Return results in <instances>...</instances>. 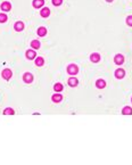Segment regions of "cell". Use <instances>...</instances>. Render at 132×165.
Wrapping results in <instances>:
<instances>
[{
    "label": "cell",
    "mask_w": 132,
    "mask_h": 165,
    "mask_svg": "<svg viewBox=\"0 0 132 165\" xmlns=\"http://www.w3.org/2000/svg\"><path fill=\"white\" fill-rule=\"evenodd\" d=\"M67 73H68V74H71V75L78 74V73H79V67L76 66L75 64L68 65V67H67Z\"/></svg>",
    "instance_id": "obj_1"
},
{
    "label": "cell",
    "mask_w": 132,
    "mask_h": 165,
    "mask_svg": "<svg viewBox=\"0 0 132 165\" xmlns=\"http://www.w3.org/2000/svg\"><path fill=\"white\" fill-rule=\"evenodd\" d=\"M13 76V73H12V71H10L9 69H6V70H4L2 71V77L5 79V80H10V77Z\"/></svg>",
    "instance_id": "obj_2"
},
{
    "label": "cell",
    "mask_w": 132,
    "mask_h": 165,
    "mask_svg": "<svg viewBox=\"0 0 132 165\" xmlns=\"http://www.w3.org/2000/svg\"><path fill=\"white\" fill-rule=\"evenodd\" d=\"M114 62H115V64H117V65H122L123 63H124V57H123V55H121V54L116 55V56L114 57Z\"/></svg>",
    "instance_id": "obj_3"
},
{
    "label": "cell",
    "mask_w": 132,
    "mask_h": 165,
    "mask_svg": "<svg viewBox=\"0 0 132 165\" xmlns=\"http://www.w3.org/2000/svg\"><path fill=\"white\" fill-rule=\"evenodd\" d=\"M23 80H24V82H26V83H31L33 81V75L31 74V73H25V74L23 75Z\"/></svg>",
    "instance_id": "obj_4"
},
{
    "label": "cell",
    "mask_w": 132,
    "mask_h": 165,
    "mask_svg": "<svg viewBox=\"0 0 132 165\" xmlns=\"http://www.w3.org/2000/svg\"><path fill=\"white\" fill-rule=\"evenodd\" d=\"M1 9L4 10V12H9V10L12 9V5H10L8 1L2 2V4H1Z\"/></svg>",
    "instance_id": "obj_5"
},
{
    "label": "cell",
    "mask_w": 132,
    "mask_h": 165,
    "mask_svg": "<svg viewBox=\"0 0 132 165\" xmlns=\"http://www.w3.org/2000/svg\"><path fill=\"white\" fill-rule=\"evenodd\" d=\"M90 61H91L92 63H98V62L100 61V55L97 54V52H93V54H91Z\"/></svg>",
    "instance_id": "obj_6"
},
{
    "label": "cell",
    "mask_w": 132,
    "mask_h": 165,
    "mask_svg": "<svg viewBox=\"0 0 132 165\" xmlns=\"http://www.w3.org/2000/svg\"><path fill=\"white\" fill-rule=\"evenodd\" d=\"M62 99H63V97H62V95H59V92L55 93V95H52V97H51V100L54 101V103H60Z\"/></svg>",
    "instance_id": "obj_7"
},
{
    "label": "cell",
    "mask_w": 132,
    "mask_h": 165,
    "mask_svg": "<svg viewBox=\"0 0 132 165\" xmlns=\"http://www.w3.org/2000/svg\"><path fill=\"white\" fill-rule=\"evenodd\" d=\"M124 75H125V72H124V70L118 69V70L115 71V76L117 77V79H123Z\"/></svg>",
    "instance_id": "obj_8"
},
{
    "label": "cell",
    "mask_w": 132,
    "mask_h": 165,
    "mask_svg": "<svg viewBox=\"0 0 132 165\" xmlns=\"http://www.w3.org/2000/svg\"><path fill=\"white\" fill-rule=\"evenodd\" d=\"M44 5V0H33V7L35 8H41Z\"/></svg>",
    "instance_id": "obj_9"
},
{
    "label": "cell",
    "mask_w": 132,
    "mask_h": 165,
    "mask_svg": "<svg viewBox=\"0 0 132 165\" xmlns=\"http://www.w3.org/2000/svg\"><path fill=\"white\" fill-rule=\"evenodd\" d=\"M96 85H97V88L102 89V88L106 87V82H105V80H102V79H99V80L96 81Z\"/></svg>",
    "instance_id": "obj_10"
},
{
    "label": "cell",
    "mask_w": 132,
    "mask_h": 165,
    "mask_svg": "<svg viewBox=\"0 0 132 165\" xmlns=\"http://www.w3.org/2000/svg\"><path fill=\"white\" fill-rule=\"evenodd\" d=\"M35 57H36L35 51H33V50H27L26 51V58L27 59H34Z\"/></svg>",
    "instance_id": "obj_11"
},
{
    "label": "cell",
    "mask_w": 132,
    "mask_h": 165,
    "mask_svg": "<svg viewBox=\"0 0 132 165\" xmlns=\"http://www.w3.org/2000/svg\"><path fill=\"white\" fill-rule=\"evenodd\" d=\"M78 83H79L78 79H75V77L68 79V85H71V87H76V85H78Z\"/></svg>",
    "instance_id": "obj_12"
},
{
    "label": "cell",
    "mask_w": 132,
    "mask_h": 165,
    "mask_svg": "<svg viewBox=\"0 0 132 165\" xmlns=\"http://www.w3.org/2000/svg\"><path fill=\"white\" fill-rule=\"evenodd\" d=\"M50 15V9L47 8V7H44V8L41 9V16L42 17H48Z\"/></svg>",
    "instance_id": "obj_13"
},
{
    "label": "cell",
    "mask_w": 132,
    "mask_h": 165,
    "mask_svg": "<svg viewBox=\"0 0 132 165\" xmlns=\"http://www.w3.org/2000/svg\"><path fill=\"white\" fill-rule=\"evenodd\" d=\"M47 34V28L43 27V26H41V27L38 28V35L39 36H44Z\"/></svg>",
    "instance_id": "obj_14"
},
{
    "label": "cell",
    "mask_w": 132,
    "mask_h": 165,
    "mask_svg": "<svg viewBox=\"0 0 132 165\" xmlns=\"http://www.w3.org/2000/svg\"><path fill=\"white\" fill-rule=\"evenodd\" d=\"M122 114L123 115H131L132 114V108L131 107H129V106H125L122 109Z\"/></svg>",
    "instance_id": "obj_15"
},
{
    "label": "cell",
    "mask_w": 132,
    "mask_h": 165,
    "mask_svg": "<svg viewBox=\"0 0 132 165\" xmlns=\"http://www.w3.org/2000/svg\"><path fill=\"white\" fill-rule=\"evenodd\" d=\"M14 27H15V30L20 32V31H23V30H24V24H23L22 22H17L16 24H15Z\"/></svg>",
    "instance_id": "obj_16"
},
{
    "label": "cell",
    "mask_w": 132,
    "mask_h": 165,
    "mask_svg": "<svg viewBox=\"0 0 132 165\" xmlns=\"http://www.w3.org/2000/svg\"><path fill=\"white\" fill-rule=\"evenodd\" d=\"M44 64V61L42 57H36L35 58V65L36 66H42V65Z\"/></svg>",
    "instance_id": "obj_17"
},
{
    "label": "cell",
    "mask_w": 132,
    "mask_h": 165,
    "mask_svg": "<svg viewBox=\"0 0 132 165\" xmlns=\"http://www.w3.org/2000/svg\"><path fill=\"white\" fill-rule=\"evenodd\" d=\"M31 46H32L33 49H39L40 48V42H39L38 40H33L32 42H31Z\"/></svg>",
    "instance_id": "obj_18"
},
{
    "label": "cell",
    "mask_w": 132,
    "mask_h": 165,
    "mask_svg": "<svg viewBox=\"0 0 132 165\" xmlns=\"http://www.w3.org/2000/svg\"><path fill=\"white\" fill-rule=\"evenodd\" d=\"M54 90L57 91V92L62 91L63 90V84H62V83H56V84L54 85Z\"/></svg>",
    "instance_id": "obj_19"
},
{
    "label": "cell",
    "mask_w": 132,
    "mask_h": 165,
    "mask_svg": "<svg viewBox=\"0 0 132 165\" xmlns=\"http://www.w3.org/2000/svg\"><path fill=\"white\" fill-rule=\"evenodd\" d=\"M4 114H5V115H14L15 112H14V109H12L10 107H8V108H6V109L4 111Z\"/></svg>",
    "instance_id": "obj_20"
},
{
    "label": "cell",
    "mask_w": 132,
    "mask_h": 165,
    "mask_svg": "<svg viewBox=\"0 0 132 165\" xmlns=\"http://www.w3.org/2000/svg\"><path fill=\"white\" fill-rule=\"evenodd\" d=\"M7 17L5 14H0V23H5V22H7Z\"/></svg>",
    "instance_id": "obj_21"
},
{
    "label": "cell",
    "mask_w": 132,
    "mask_h": 165,
    "mask_svg": "<svg viewBox=\"0 0 132 165\" xmlns=\"http://www.w3.org/2000/svg\"><path fill=\"white\" fill-rule=\"evenodd\" d=\"M126 24L129 26H132V16H128V18H126Z\"/></svg>",
    "instance_id": "obj_22"
},
{
    "label": "cell",
    "mask_w": 132,
    "mask_h": 165,
    "mask_svg": "<svg viewBox=\"0 0 132 165\" xmlns=\"http://www.w3.org/2000/svg\"><path fill=\"white\" fill-rule=\"evenodd\" d=\"M63 0H52V4L55 5V6H59V5H62Z\"/></svg>",
    "instance_id": "obj_23"
},
{
    "label": "cell",
    "mask_w": 132,
    "mask_h": 165,
    "mask_svg": "<svg viewBox=\"0 0 132 165\" xmlns=\"http://www.w3.org/2000/svg\"><path fill=\"white\" fill-rule=\"evenodd\" d=\"M106 1H107V2H112L113 0H106Z\"/></svg>",
    "instance_id": "obj_24"
},
{
    "label": "cell",
    "mask_w": 132,
    "mask_h": 165,
    "mask_svg": "<svg viewBox=\"0 0 132 165\" xmlns=\"http://www.w3.org/2000/svg\"><path fill=\"white\" fill-rule=\"evenodd\" d=\"M131 101H132V99H131Z\"/></svg>",
    "instance_id": "obj_25"
}]
</instances>
